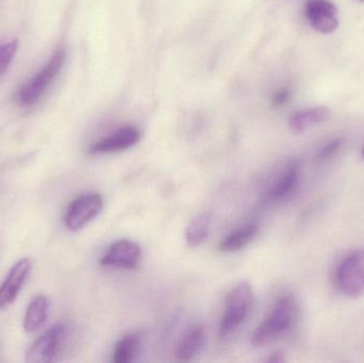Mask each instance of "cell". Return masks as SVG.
Here are the masks:
<instances>
[{
	"instance_id": "cell-2",
	"label": "cell",
	"mask_w": 364,
	"mask_h": 363,
	"mask_svg": "<svg viewBox=\"0 0 364 363\" xmlns=\"http://www.w3.org/2000/svg\"><path fill=\"white\" fill-rule=\"evenodd\" d=\"M64 62L65 50L63 48L57 49L46 65L19 89L17 93L18 104L23 107H32L38 104L61 72Z\"/></svg>"
},
{
	"instance_id": "cell-8",
	"label": "cell",
	"mask_w": 364,
	"mask_h": 363,
	"mask_svg": "<svg viewBox=\"0 0 364 363\" xmlns=\"http://www.w3.org/2000/svg\"><path fill=\"white\" fill-rule=\"evenodd\" d=\"M142 259V249L132 241L119 240L113 243L106 255L100 260V264L112 268L134 270Z\"/></svg>"
},
{
	"instance_id": "cell-10",
	"label": "cell",
	"mask_w": 364,
	"mask_h": 363,
	"mask_svg": "<svg viewBox=\"0 0 364 363\" xmlns=\"http://www.w3.org/2000/svg\"><path fill=\"white\" fill-rule=\"evenodd\" d=\"M30 272L31 261L29 258H23L12 266L8 276L0 286V310L10 306L16 300Z\"/></svg>"
},
{
	"instance_id": "cell-21",
	"label": "cell",
	"mask_w": 364,
	"mask_h": 363,
	"mask_svg": "<svg viewBox=\"0 0 364 363\" xmlns=\"http://www.w3.org/2000/svg\"><path fill=\"white\" fill-rule=\"evenodd\" d=\"M284 354L280 353V352H276V353L272 354L269 356V358H267V362H284Z\"/></svg>"
},
{
	"instance_id": "cell-11",
	"label": "cell",
	"mask_w": 364,
	"mask_h": 363,
	"mask_svg": "<svg viewBox=\"0 0 364 363\" xmlns=\"http://www.w3.org/2000/svg\"><path fill=\"white\" fill-rule=\"evenodd\" d=\"M301 175V168L299 160H291L278 177L277 181L272 185L267 197L272 200H282L292 195L299 187Z\"/></svg>"
},
{
	"instance_id": "cell-6",
	"label": "cell",
	"mask_w": 364,
	"mask_h": 363,
	"mask_svg": "<svg viewBox=\"0 0 364 363\" xmlns=\"http://www.w3.org/2000/svg\"><path fill=\"white\" fill-rule=\"evenodd\" d=\"M104 208L102 196L97 193L83 194L73 200L64 215V224L70 232H76L91 223Z\"/></svg>"
},
{
	"instance_id": "cell-16",
	"label": "cell",
	"mask_w": 364,
	"mask_h": 363,
	"mask_svg": "<svg viewBox=\"0 0 364 363\" xmlns=\"http://www.w3.org/2000/svg\"><path fill=\"white\" fill-rule=\"evenodd\" d=\"M211 215L200 213L192 220L186 229V241L188 246L197 247L205 243L209 236Z\"/></svg>"
},
{
	"instance_id": "cell-13",
	"label": "cell",
	"mask_w": 364,
	"mask_h": 363,
	"mask_svg": "<svg viewBox=\"0 0 364 363\" xmlns=\"http://www.w3.org/2000/svg\"><path fill=\"white\" fill-rule=\"evenodd\" d=\"M331 117V110L327 107H316L299 111L290 117L289 127L296 134H304L314 126L324 123Z\"/></svg>"
},
{
	"instance_id": "cell-4",
	"label": "cell",
	"mask_w": 364,
	"mask_h": 363,
	"mask_svg": "<svg viewBox=\"0 0 364 363\" xmlns=\"http://www.w3.org/2000/svg\"><path fill=\"white\" fill-rule=\"evenodd\" d=\"M70 325L66 322L55 324L50 330L43 334L26 354V362L29 363H46L55 362L66 338L70 334Z\"/></svg>"
},
{
	"instance_id": "cell-3",
	"label": "cell",
	"mask_w": 364,
	"mask_h": 363,
	"mask_svg": "<svg viewBox=\"0 0 364 363\" xmlns=\"http://www.w3.org/2000/svg\"><path fill=\"white\" fill-rule=\"evenodd\" d=\"M254 302V292L248 283H240L227 296L224 315L220 325V336L222 338L237 330L250 313Z\"/></svg>"
},
{
	"instance_id": "cell-5",
	"label": "cell",
	"mask_w": 364,
	"mask_h": 363,
	"mask_svg": "<svg viewBox=\"0 0 364 363\" xmlns=\"http://www.w3.org/2000/svg\"><path fill=\"white\" fill-rule=\"evenodd\" d=\"M338 289L348 298L364 296V249L348 255L336 273Z\"/></svg>"
},
{
	"instance_id": "cell-14",
	"label": "cell",
	"mask_w": 364,
	"mask_h": 363,
	"mask_svg": "<svg viewBox=\"0 0 364 363\" xmlns=\"http://www.w3.org/2000/svg\"><path fill=\"white\" fill-rule=\"evenodd\" d=\"M48 317V300L46 296H38L30 302L25 318H23V330L26 332H34L40 330Z\"/></svg>"
},
{
	"instance_id": "cell-22",
	"label": "cell",
	"mask_w": 364,
	"mask_h": 363,
	"mask_svg": "<svg viewBox=\"0 0 364 363\" xmlns=\"http://www.w3.org/2000/svg\"><path fill=\"white\" fill-rule=\"evenodd\" d=\"M361 156H363V158L364 159V146H363V151H361Z\"/></svg>"
},
{
	"instance_id": "cell-12",
	"label": "cell",
	"mask_w": 364,
	"mask_h": 363,
	"mask_svg": "<svg viewBox=\"0 0 364 363\" xmlns=\"http://www.w3.org/2000/svg\"><path fill=\"white\" fill-rule=\"evenodd\" d=\"M205 342V327L200 324H194L188 328L186 334L182 337L177 349V357L181 362H190L194 359L200 353Z\"/></svg>"
},
{
	"instance_id": "cell-15",
	"label": "cell",
	"mask_w": 364,
	"mask_h": 363,
	"mask_svg": "<svg viewBox=\"0 0 364 363\" xmlns=\"http://www.w3.org/2000/svg\"><path fill=\"white\" fill-rule=\"evenodd\" d=\"M258 229V224L257 223L246 224L243 227L235 230V232L229 234L226 238L223 239L218 249L223 253H232V251H240V249L248 245V243L252 242V239L256 237Z\"/></svg>"
},
{
	"instance_id": "cell-7",
	"label": "cell",
	"mask_w": 364,
	"mask_h": 363,
	"mask_svg": "<svg viewBox=\"0 0 364 363\" xmlns=\"http://www.w3.org/2000/svg\"><path fill=\"white\" fill-rule=\"evenodd\" d=\"M304 11L311 27L320 33H333L339 26L338 10L331 0H307Z\"/></svg>"
},
{
	"instance_id": "cell-19",
	"label": "cell",
	"mask_w": 364,
	"mask_h": 363,
	"mask_svg": "<svg viewBox=\"0 0 364 363\" xmlns=\"http://www.w3.org/2000/svg\"><path fill=\"white\" fill-rule=\"evenodd\" d=\"M344 140L341 138L335 139V140L331 141V142L327 143L322 149H321L320 153H318V158L322 160L329 159V158H333L336 153H338V151L342 148L343 146Z\"/></svg>"
},
{
	"instance_id": "cell-20",
	"label": "cell",
	"mask_w": 364,
	"mask_h": 363,
	"mask_svg": "<svg viewBox=\"0 0 364 363\" xmlns=\"http://www.w3.org/2000/svg\"><path fill=\"white\" fill-rule=\"evenodd\" d=\"M290 90L287 89V87H284V89H280L279 91H277L274 94L273 99H272L273 106L277 107V108L284 107V104H288L289 100H290Z\"/></svg>"
},
{
	"instance_id": "cell-23",
	"label": "cell",
	"mask_w": 364,
	"mask_h": 363,
	"mask_svg": "<svg viewBox=\"0 0 364 363\" xmlns=\"http://www.w3.org/2000/svg\"><path fill=\"white\" fill-rule=\"evenodd\" d=\"M361 1H364V0H361Z\"/></svg>"
},
{
	"instance_id": "cell-18",
	"label": "cell",
	"mask_w": 364,
	"mask_h": 363,
	"mask_svg": "<svg viewBox=\"0 0 364 363\" xmlns=\"http://www.w3.org/2000/svg\"><path fill=\"white\" fill-rule=\"evenodd\" d=\"M18 42L16 40L0 45V76L8 70L16 53Z\"/></svg>"
},
{
	"instance_id": "cell-17",
	"label": "cell",
	"mask_w": 364,
	"mask_h": 363,
	"mask_svg": "<svg viewBox=\"0 0 364 363\" xmlns=\"http://www.w3.org/2000/svg\"><path fill=\"white\" fill-rule=\"evenodd\" d=\"M140 339L138 335L128 334L124 336L115 345L112 362L114 363H128L134 362L138 353Z\"/></svg>"
},
{
	"instance_id": "cell-9",
	"label": "cell",
	"mask_w": 364,
	"mask_h": 363,
	"mask_svg": "<svg viewBox=\"0 0 364 363\" xmlns=\"http://www.w3.org/2000/svg\"><path fill=\"white\" fill-rule=\"evenodd\" d=\"M141 131L134 126H126L107 138L94 143L90 148L91 155L121 153L138 144Z\"/></svg>"
},
{
	"instance_id": "cell-1",
	"label": "cell",
	"mask_w": 364,
	"mask_h": 363,
	"mask_svg": "<svg viewBox=\"0 0 364 363\" xmlns=\"http://www.w3.org/2000/svg\"><path fill=\"white\" fill-rule=\"evenodd\" d=\"M299 306L293 296H286L277 300L264 321L256 328L252 336V345L263 347L286 334L297 319Z\"/></svg>"
}]
</instances>
